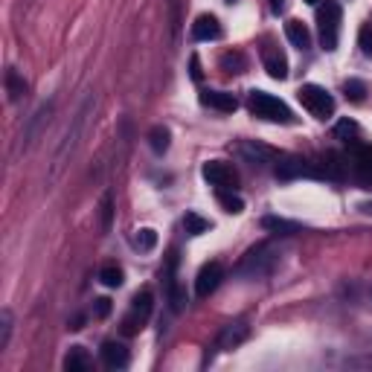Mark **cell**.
<instances>
[{
    "mask_svg": "<svg viewBox=\"0 0 372 372\" xmlns=\"http://www.w3.org/2000/svg\"><path fill=\"white\" fill-rule=\"evenodd\" d=\"M247 108H251L253 116H259L265 122H283V126H291V122H294L291 108L283 99H276L273 93H268V90H251V97H247Z\"/></svg>",
    "mask_w": 372,
    "mask_h": 372,
    "instance_id": "1",
    "label": "cell"
},
{
    "mask_svg": "<svg viewBox=\"0 0 372 372\" xmlns=\"http://www.w3.org/2000/svg\"><path fill=\"white\" fill-rule=\"evenodd\" d=\"M297 97H300L302 108L312 116H317V119H332L334 116V99H332V93L326 87H320V84H302L297 90Z\"/></svg>",
    "mask_w": 372,
    "mask_h": 372,
    "instance_id": "2",
    "label": "cell"
},
{
    "mask_svg": "<svg viewBox=\"0 0 372 372\" xmlns=\"http://www.w3.org/2000/svg\"><path fill=\"white\" fill-rule=\"evenodd\" d=\"M340 18H344V12H340V6L334 4V0H326V4L317 9L320 44H323V50H329V53L337 47V35H340Z\"/></svg>",
    "mask_w": 372,
    "mask_h": 372,
    "instance_id": "3",
    "label": "cell"
},
{
    "mask_svg": "<svg viewBox=\"0 0 372 372\" xmlns=\"http://www.w3.org/2000/svg\"><path fill=\"white\" fill-rule=\"evenodd\" d=\"M151 308H154V294L146 288V291H140V294L134 297L128 317L122 320V334H137V332L146 326V320L151 317Z\"/></svg>",
    "mask_w": 372,
    "mask_h": 372,
    "instance_id": "4",
    "label": "cell"
},
{
    "mask_svg": "<svg viewBox=\"0 0 372 372\" xmlns=\"http://www.w3.org/2000/svg\"><path fill=\"white\" fill-rule=\"evenodd\" d=\"M201 175H204V180L209 186H215V190H236V183H239V175H236V169L227 160H209V163H204Z\"/></svg>",
    "mask_w": 372,
    "mask_h": 372,
    "instance_id": "5",
    "label": "cell"
},
{
    "mask_svg": "<svg viewBox=\"0 0 372 372\" xmlns=\"http://www.w3.org/2000/svg\"><path fill=\"white\" fill-rule=\"evenodd\" d=\"M221 279H224L221 265H219V262H207V265L198 270V276H195V294H198V297H209L215 288L221 285Z\"/></svg>",
    "mask_w": 372,
    "mask_h": 372,
    "instance_id": "6",
    "label": "cell"
},
{
    "mask_svg": "<svg viewBox=\"0 0 372 372\" xmlns=\"http://www.w3.org/2000/svg\"><path fill=\"white\" fill-rule=\"evenodd\" d=\"M239 151H241V158L251 163V166H256V169H262V166H268V163H276V151H273L270 146H265V143H256V140L241 143Z\"/></svg>",
    "mask_w": 372,
    "mask_h": 372,
    "instance_id": "7",
    "label": "cell"
},
{
    "mask_svg": "<svg viewBox=\"0 0 372 372\" xmlns=\"http://www.w3.org/2000/svg\"><path fill=\"white\" fill-rule=\"evenodd\" d=\"M352 169H355L358 180L372 183V146L352 143Z\"/></svg>",
    "mask_w": 372,
    "mask_h": 372,
    "instance_id": "8",
    "label": "cell"
},
{
    "mask_svg": "<svg viewBox=\"0 0 372 372\" xmlns=\"http://www.w3.org/2000/svg\"><path fill=\"white\" fill-rule=\"evenodd\" d=\"M224 35V29L215 15H198L192 23V38L195 41H219Z\"/></svg>",
    "mask_w": 372,
    "mask_h": 372,
    "instance_id": "9",
    "label": "cell"
},
{
    "mask_svg": "<svg viewBox=\"0 0 372 372\" xmlns=\"http://www.w3.org/2000/svg\"><path fill=\"white\" fill-rule=\"evenodd\" d=\"M273 265V256H270V247L268 244H262V247H256V251H251L244 256V262H241V273H265L268 268Z\"/></svg>",
    "mask_w": 372,
    "mask_h": 372,
    "instance_id": "10",
    "label": "cell"
},
{
    "mask_svg": "<svg viewBox=\"0 0 372 372\" xmlns=\"http://www.w3.org/2000/svg\"><path fill=\"white\" fill-rule=\"evenodd\" d=\"M201 102H204L207 108L221 111V114H233V111L239 108L236 97H233V93H224V90H207V93H201Z\"/></svg>",
    "mask_w": 372,
    "mask_h": 372,
    "instance_id": "11",
    "label": "cell"
},
{
    "mask_svg": "<svg viewBox=\"0 0 372 372\" xmlns=\"http://www.w3.org/2000/svg\"><path fill=\"white\" fill-rule=\"evenodd\" d=\"M102 361L111 369H122V366H128V349L122 344H116V340H105L102 344Z\"/></svg>",
    "mask_w": 372,
    "mask_h": 372,
    "instance_id": "12",
    "label": "cell"
},
{
    "mask_svg": "<svg viewBox=\"0 0 372 372\" xmlns=\"http://www.w3.org/2000/svg\"><path fill=\"white\" fill-rule=\"evenodd\" d=\"M262 227L268 233H276V236H297L302 233V227L297 221H288V219H279V215H265L262 219Z\"/></svg>",
    "mask_w": 372,
    "mask_h": 372,
    "instance_id": "13",
    "label": "cell"
},
{
    "mask_svg": "<svg viewBox=\"0 0 372 372\" xmlns=\"http://www.w3.org/2000/svg\"><path fill=\"white\" fill-rule=\"evenodd\" d=\"M285 35H288V41H291L297 50H308V47H312V33L305 29L302 21H288V23H285Z\"/></svg>",
    "mask_w": 372,
    "mask_h": 372,
    "instance_id": "14",
    "label": "cell"
},
{
    "mask_svg": "<svg viewBox=\"0 0 372 372\" xmlns=\"http://www.w3.org/2000/svg\"><path fill=\"white\" fill-rule=\"evenodd\" d=\"M244 337H247V326H244V323H236V326L230 323V326L219 334V344H215V346H219V349H236Z\"/></svg>",
    "mask_w": 372,
    "mask_h": 372,
    "instance_id": "15",
    "label": "cell"
},
{
    "mask_svg": "<svg viewBox=\"0 0 372 372\" xmlns=\"http://www.w3.org/2000/svg\"><path fill=\"white\" fill-rule=\"evenodd\" d=\"M4 84H6V93H9V102H18V99L23 97V93H26V82H23V76H21L15 67L6 70Z\"/></svg>",
    "mask_w": 372,
    "mask_h": 372,
    "instance_id": "16",
    "label": "cell"
},
{
    "mask_svg": "<svg viewBox=\"0 0 372 372\" xmlns=\"http://www.w3.org/2000/svg\"><path fill=\"white\" fill-rule=\"evenodd\" d=\"M265 70H268V76L270 79H288V61H285V55L283 53H270L268 58H265Z\"/></svg>",
    "mask_w": 372,
    "mask_h": 372,
    "instance_id": "17",
    "label": "cell"
},
{
    "mask_svg": "<svg viewBox=\"0 0 372 372\" xmlns=\"http://www.w3.org/2000/svg\"><path fill=\"white\" fill-rule=\"evenodd\" d=\"M169 143H172V134H169L166 126H154V128L148 131V146H151L154 154H166V151H169Z\"/></svg>",
    "mask_w": 372,
    "mask_h": 372,
    "instance_id": "18",
    "label": "cell"
},
{
    "mask_svg": "<svg viewBox=\"0 0 372 372\" xmlns=\"http://www.w3.org/2000/svg\"><path fill=\"white\" fill-rule=\"evenodd\" d=\"M87 352H84V346H73L70 352H67V358H65V369L67 372H82V369H87Z\"/></svg>",
    "mask_w": 372,
    "mask_h": 372,
    "instance_id": "19",
    "label": "cell"
},
{
    "mask_svg": "<svg viewBox=\"0 0 372 372\" xmlns=\"http://www.w3.org/2000/svg\"><path fill=\"white\" fill-rule=\"evenodd\" d=\"M99 283H102L105 288H119L122 283H126V276H122V268H119V265H105V268L99 270Z\"/></svg>",
    "mask_w": 372,
    "mask_h": 372,
    "instance_id": "20",
    "label": "cell"
},
{
    "mask_svg": "<svg viewBox=\"0 0 372 372\" xmlns=\"http://www.w3.org/2000/svg\"><path fill=\"white\" fill-rule=\"evenodd\" d=\"M183 227H186V233H190V236H201V233L209 230V221L201 219L198 212H186V215H183Z\"/></svg>",
    "mask_w": 372,
    "mask_h": 372,
    "instance_id": "21",
    "label": "cell"
},
{
    "mask_svg": "<svg viewBox=\"0 0 372 372\" xmlns=\"http://www.w3.org/2000/svg\"><path fill=\"white\" fill-rule=\"evenodd\" d=\"M302 172H305V163H302V160H279V163H276V177H283V180L297 177V175H302Z\"/></svg>",
    "mask_w": 372,
    "mask_h": 372,
    "instance_id": "22",
    "label": "cell"
},
{
    "mask_svg": "<svg viewBox=\"0 0 372 372\" xmlns=\"http://www.w3.org/2000/svg\"><path fill=\"white\" fill-rule=\"evenodd\" d=\"M219 204L224 207V212H233V215H239L244 209V201L239 195H233L230 190H219Z\"/></svg>",
    "mask_w": 372,
    "mask_h": 372,
    "instance_id": "23",
    "label": "cell"
},
{
    "mask_svg": "<svg viewBox=\"0 0 372 372\" xmlns=\"http://www.w3.org/2000/svg\"><path fill=\"white\" fill-rule=\"evenodd\" d=\"M344 93L352 99V102H363V97H366V84L361 82V79H346L344 82Z\"/></svg>",
    "mask_w": 372,
    "mask_h": 372,
    "instance_id": "24",
    "label": "cell"
},
{
    "mask_svg": "<svg viewBox=\"0 0 372 372\" xmlns=\"http://www.w3.org/2000/svg\"><path fill=\"white\" fill-rule=\"evenodd\" d=\"M154 244H158V233H154L151 227L137 230V236H134V247H140V251H151Z\"/></svg>",
    "mask_w": 372,
    "mask_h": 372,
    "instance_id": "25",
    "label": "cell"
},
{
    "mask_svg": "<svg viewBox=\"0 0 372 372\" xmlns=\"http://www.w3.org/2000/svg\"><path fill=\"white\" fill-rule=\"evenodd\" d=\"M358 47L363 55H372V23H363L358 33Z\"/></svg>",
    "mask_w": 372,
    "mask_h": 372,
    "instance_id": "26",
    "label": "cell"
},
{
    "mask_svg": "<svg viewBox=\"0 0 372 372\" xmlns=\"http://www.w3.org/2000/svg\"><path fill=\"white\" fill-rule=\"evenodd\" d=\"M99 209H102V230H111V219H114V201H111V195L102 198Z\"/></svg>",
    "mask_w": 372,
    "mask_h": 372,
    "instance_id": "27",
    "label": "cell"
},
{
    "mask_svg": "<svg viewBox=\"0 0 372 372\" xmlns=\"http://www.w3.org/2000/svg\"><path fill=\"white\" fill-rule=\"evenodd\" d=\"M0 320H4V334H0V349L9 346V334H12V312H4L0 314Z\"/></svg>",
    "mask_w": 372,
    "mask_h": 372,
    "instance_id": "28",
    "label": "cell"
},
{
    "mask_svg": "<svg viewBox=\"0 0 372 372\" xmlns=\"http://www.w3.org/2000/svg\"><path fill=\"white\" fill-rule=\"evenodd\" d=\"M221 65H224V67H236V73H241L244 58H241V53H227V55L221 58Z\"/></svg>",
    "mask_w": 372,
    "mask_h": 372,
    "instance_id": "29",
    "label": "cell"
},
{
    "mask_svg": "<svg viewBox=\"0 0 372 372\" xmlns=\"http://www.w3.org/2000/svg\"><path fill=\"white\" fill-rule=\"evenodd\" d=\"M334 134H337V137H352V134H358V126H355L352 119H344V122H337Z\"/></svg>",
    "mask_w": 372,
    "mask_h": 372,
    "instance_id": "30",
    "label": "cell"
},
{
    "mask_svg": "<svg viewBox=\"0 0 372 372\" xmlns=\"http://www.w3.org/2000/svg\"><path fill=\"white\" fill-rule=\"evenodd\" d=\"M93 314H97L99 320H102V317H108V314H111V300H108V297H99V300H97V305H93Z\"/></svg>",
    "mask_w": 372,
    "mask_h": 372,
    "instance_id": "31",
    "label": "cell"
},
{
    "mask_svg": "<svg viewBox=\"0 0 372 372\" xmlns=\"http://www.w3.org/2000/svg\"><path fill=\"white\" fill-rule=\"evenodd\" d=\"M190 76H192L195 82H201V61H198V55L190 58Z\"/></svg>",
    "mask_w": 372,
    "mask_h": 372,
    "instance_id": "32",
    "label": "cell"
},
{
    "mask_svg": "<svg viewBox=\"0 0 372 372\" xmlns=\"http://www.w3.org/2000/svg\"><path fill=\"white\" fill-rule=\"evenodd\" d=\"M270 6H273V9H279V6H283V0H270Z\"/></svg>",
    "mask_w": 372,
    "mask_h": 372,
    "instance_id": "33",
    "label": "cell"
},
{
    "mask_svg": "<svg viewBox=\"0 0 372 372\" xmlns=\"http://www.w3.org/2000/svg\"><path fill=\"white\" fill-rule=\"evenodd\" d=\"M305 4H317V0H305Z\"/></svg>",
    "mask_w": 372,
    "mask_h": 372,
    "instance_id": "34",
    "label": "cell"
},
{
    "mask_svg": "<svg viewBox=\"0 0 372 372\" xmlns=\"http://www.w3.org/2000/svg\"><path fill=\"white\" fill-rule=\"evenodd\" d=\"M227 4H236V0H227Z\"/></svg>",
    "mask_w": 372,
    "mask_h": 372,
    "instance_id": "35",
    "label": "cell"
}]
</instances>
